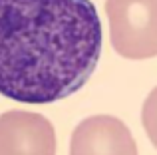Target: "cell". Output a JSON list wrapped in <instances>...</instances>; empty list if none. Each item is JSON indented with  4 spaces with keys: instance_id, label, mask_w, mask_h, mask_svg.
Wrapping results in <instances>:
<instances>
[{
    "instance_id": "obj_1",
    "label": "cell",
    "mask_w": 157,
    "mask_h": 155,
    "mask_svg": "<svg viewBox=\"0 0 157 155\" xmlns=\"http://www.w3.org/2000/svg\"><path fill=\"white\" fill-rule=\"evenodd\" d=\"M92 0H0V93L52 104L76 93L101 56Z\"/></svg>"
},
{
    "instance_id": "obj_2",
    "label": "cell",
    "mask_w": 157,
    "mask_h": 155,
    "mask_svg": "<svg viewBox=\"0 0 157 155\" xmlns=\"http://www.w3.org/2000/svg\"><path fill=\"white\" fill-rule=\"evenodd\" d=\"M111 46L127 60L157 56V0H105Z\"/></svg>"
},
{
    "instance_id": "obj_3",
    "label": "cell",
    "mask_w": 157,
    "mask_h": 155,
    "mask_svg": "<svg viewBox=\"0 0 157 155\" xmlns=\"http://www.w3.org/2000/svg\"><path fill=\"white\" fill-rule=\"evenodd\" d=\"M0 155H56V131L50 119L32 112L0 115Z\"/></svg>"
},
{
    "instance_id": "obj_4",
    "label": "cell",
    "mask_w": 157,
    "mask_h": 155,
    "mask_svg": "<svg viewBox=\"0 0 157 155\" xmlns=\"http://www.w3.org/2000/svg\"><path fill=\"white\" fill-rule=\"evenodd\" d=\"M70 155H137V145L121 119L92 115L74 129Z\"/></svg>"
},
{
    "instance_id": "obj_5",
    "label": "cell",
    "mask_w": 157,
    "mask_h": 155,
    "mask_svg": "<svg viewBox=\"0 0 157 155\" xmlns=\"http://www.w3.org/2000/svg\"><path fill=\"white\" fill-rule=\"evenodd\" d=\"M141 123H143V127H145V133H147V137H149V141L157 147V88L151 89L149 96L143 101Z\"/></svg>"
}]
</instances>
